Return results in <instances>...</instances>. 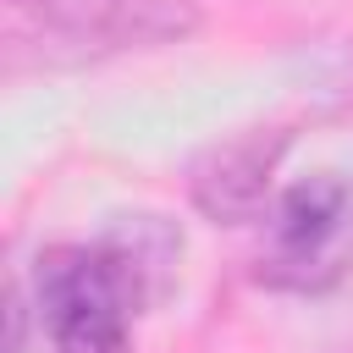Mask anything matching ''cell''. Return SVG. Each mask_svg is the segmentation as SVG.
I'll use <instances>...</instances> for the list:
<instances>
[{"instance_id":"cell-1","label":"cell","mask_w":353,"mask_h":353,"mask_svg":"<svg viewBox=\"0 0 353 353\" xmlns=\"http://www.w3.org/2000/svg\"><path fill=\"white\" fill-rule=\"evenodd\" d=\"M33 303L55 353H127L149 309L110 243H55L33 265Z\"/></svg>"},{"instance_id":"cell-2","label":"cell","mask_w":353,"mask_h":353,"mask_svg":"<svg viewBox=\"0 0 353 353\" xmlns=\"http://www.w3.org/2000/svg\"><path fill=\"white\" fill-rule=\"evenodd\" d=\"M193 28L176 0H6V55L11 66L33 50L39 66L94 61L132 44H160Z\"/></svg>"},{"instance_id":"cell-3","label":"cell","mask_w":353,"mask_h":353,"mask_svg":"<svg viewBox=\"0 0 353 353\" xmlns=\"http://www.w3.org/2000/svg\"><path fill=\"white\" fill-rule=\"evenodd\" d=\"M265 221H270V248L259 254V281L309 292L336 276L331 243L347 221V188L331 171H314V176L292 182L287 193H276Z\"/></svg>"},{"instance_id":"cell-4","label":"cell","mask_w":353,"mask_h":353,"mask_svg":"<svg viewBox=\"0 0 353 353\" xmlns=\"http://www.w3.org/2000/svg\"><path fill=\"white\" fill-rule=\"evenodd\" d=\"M287 138H292L287 127H248V132H232V138L210 143L188 171L193 204L210 221H226V226L270 215V176H276V160H281Z\"/></svg>"}]
</instances>
